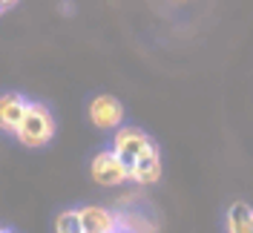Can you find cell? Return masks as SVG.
Returning <instances> with one entry per match:
<instances>
[{"instance_id": "cell-7", "label": "cell", "mask_w": 253, "mask_h": 233, "mask_svg": "<svg viewBox=\"0 0 253 233\" xmlns=\"http://www.w3.org/2000/svg\"><path fill=\"white\" fill-rule=\"evenodd\" d=\"M81 225L84 233H118V213L101 204H86L81 207Z\"/></svg>"}, {"instance_id": "cell-12", "label": "cell", "mask_w": 253, "mask_h": 233, "mask_svg": "<svg viewBox=\"0 0 253 233\" xmlns=\"http://www.w3.org/2000/svg\"><path fill=\"white\" fill-rule=\"evenodd\" d=\"M6 233H12V231H6Z\"/></svg>"}, {"instance_id": "cell-9", "label": "cell", "mask_w": 253, "mask_h": 233, "mask_svg": "<svg viewBox=\"0 0 253 233\" xmlns=\"http://www.w3.org/2000/svg\"><path fill=\"white\" fill-rule=\"evenodd\" d=\"M55 233H84L78 210H61L55 216Z\"/></svg>"}, {"instance_id": "cell-1", "label": "cell", "mask_w": 253, "mask_h": 233, "mask_svg": "<svg viewBox=\"0 0 253 233\" xmlns=\"http://www.w3.org/2000/svg\"><path fill=\"white\" fill-rule=\"evenodd\" d=\"M15 139L23 147H29V150H41V147H46L49 141L55 139V118H52V112H49L46 104L29 101L26 115H23L20 127H17Z\"/></svg>"}, {"instance_id": "cell-11", "label": "cell", "mask_w": 253, "mask_h": 233, "mask_svg": "<svg viewBox=\"0 0 253 233\" xmlns=\"http://www.w3.org/2000/svg\"><path fill=\"white\" fill-rule=\"evenodd\" d=\"M118 233H126V231H118Z\"/></svg>"}, {"instance_id": "cell-3", "label": "cell", "mask_w": 253, "mask_h": 233, "mask_svg": "<svg viewBox=\"0 0 253 233\" xmlns=\"http://www.w3.org/2000/svg\"><path fill=\"white\" fill-rule=\"evenodd\" d=\"M86 115H89L92 127L101 133H115L118 127H124V104L115 95H95L86 107Z\"/></svg>"}, {"instance_id": "cell-8", "label": "cell", "mask_w": 253, "mask_h": 233, "mask_svg": "<svg viewBox=\"0 0 253 233\" xmlns=\"http://www.w3.org/2000/svg\"><path fill=\"white\" fill-rule=\"evenodd\" d=\"M227 233H253V207L245 202L230 204L227 210Z\"/></svg>"}, {"instance_id": "cell-5", "label": "cell", "mask_w": 253, "mask_h": 233, "mask_svg": "<svg viewBox=\"0 0 253 233\" xmlns=\"http://www.w3.org/2000/svg\"><path fill=\"white\" fill-rule=\"evenodd\" d=\"M158 179H161V153H158L156 144H150V147L129 164V182L147 187V185H156Z\"/></svg>"}, {"instance_id": "cell-4", "label": "cell", "mask_w": 253, "mask_h": 233, "mask_svg": "<svg viewBox=\"0 0 253 233\" xmlns=\"http://www.w3.org/2000/svg\"><path fill=\"white\" fill-rule=\"evenodd\" d=\"M150 144H153V141H150V136L144 133L141 127H126L124 124V127H118V130L112 133L110 150L124 161L126 167H129V164H132V161H135V158L150 147Z\"/></svg>"}, {"instance_id": "cell-2", "label": "cell", "mask_w": 253, "mask_h": 233, "mask_svg": "<svg viewBox=\"0 0 253 233\" xmlns=\"http://www.w3.org/2000/svg\"><path fill=\"white\" fill-rule=\"evenodd\" d=\"M89 176H92L95 185H101V187H121V185L129 182V167L107 147V150H98V153L92 155V161H89Z\"/></svg>"}, {"instance_id": "cell-6", "label": "cell", "mask_w": 253, "mask_h": 233, "mask_svg": "<svg viewBox=\"0 0 253 233\" xmlns=\"http://www.w3.org/2000/svg\"><path fill=\"white\" fill-rule=\"evenodd\" d=\"M29 98H23L20 93H3L0 95V133L6 136H17V127L26 115Z\"/></svg>"}, {"instance_id": "cell-10", "label": "cell", "mask_w": 253, "mask_h": 233, "mask_svg": "<svg viewBox=\"0 0 253 233\" xmlns=\"http://www.w3.org/2000/svg\"><path fill=\"white\" fill-rule=\"evenodd\" d=\"M17 0H0V12H6V9H12Z\"/></svg>"}]
</instances>
